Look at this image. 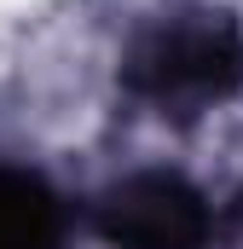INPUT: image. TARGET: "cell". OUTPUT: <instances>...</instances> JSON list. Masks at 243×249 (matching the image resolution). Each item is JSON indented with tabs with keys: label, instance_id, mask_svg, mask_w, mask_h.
I'll list each match as a JSON object with an SVG mask.
<instances>
[{
	"label": "cell",
	"instance_id": "cell-1",
	"mask_svg": "<svg viewBox=\"0 0 243 249\" xmlns=\"http://www.w3.org/2000/svg\"><path fill=\"white\" fill-rule=\"evenodd\" d=\"M122 81H127V93H139L162 110L232 99L243 87V35L220 12H185L180 23H162L133 41Z\"/></svg>",
	"mask_w": 243,
	"mask_h": 249
},
{
	"label": "cell",
	"instance_id": "cell-2",
	"mask_svg": "<svg viewBox=\"0 0 243 249\" xmlns=\"http://www.w3.org/2000/svg\"><path fill=\"white\" fill-rule=\"evenodd\" d=\"M99 232L116 249H208L214 214L180 174H127L99 197Z\"/></svg>",
	"mask_w": 243,
	"mask_h": 249
},
{
	"label": "cell",
	"instance_id": "cell-3",
	"mask_svg": "<svg viewBox=\"0 0 243 249\" xmlns=\"http://www.w3.org/2000/svg\"><path fill=\"white\" fill-rule=\"evenodd\" d=\"M0 249H64V203L41 174L0 168Z\"/></svg>",
	"mask_w": 243,
	"mask_h": 249
}]
</instances>
